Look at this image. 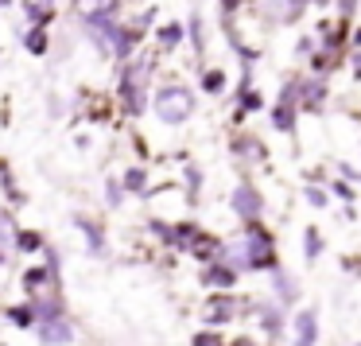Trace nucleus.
<instances>
[{
  "label": "nucleus",
  "instance_id": "1",
  "mask_svg": "<svg viewBox=\"0 0 361 346\" xmlns=\"http://www.w3.org/2000/svg\"><path fill=\"white\" fill-rule=\"evenodd\" d=\"M190 105H195V97H190V90H183V86H167V90H159V97H156V113H159V121H167V125L187 121Z\"/></svg>",
  "mask_w": 361,
  "mask_h": 346
},
{
  "label": "nucleus",
  "instance_id": "2",
  "mask_svg": "<svg viewBox=\"0 0 361 346\" xmlns=\"http://www.w3.org/2000/svg\"><path fill=\"white\" fill-rule=\"evenodd\" d=\"M71 323L66 319H39V338L47 346H59V342H71Z\"/></svg>",
  "mask_w": 361,
  "mask_h": 346
},
{
  "label": "nucleus",
  "instance_id": "3",
  "mask_svg": "<svg viewBox=\"0 0 361 346\" xmlns=\"http://www.w3.org/2000/svg\"><path fill=\"white\" fill-rule=\"evenodd\" d=\"M314 327H319V323H314V311H303L295 319V346H314Z\"/></svg>",
  "mask_w": 361,
  "mask_h": 346
},
{
  "label": "nucleus",
  "instance_id": "4",
  "mask_svg": "<svg viewBox=\"0 0 361 346\" xmlns=\"http://www.w3.org/2000/svg\"><path fill=\"white\" fill-rule=\"evenodd\" d=\"M233 210L245 214V218H252V214H260V198L252 195L249 187H241V191H237V198H233Z\"/></svg>",
  "mask_w": 361,
  "mask_h": 346
},
{
  "label": "nucleus",
  "instance_id": "5",
  "mask_svg": "<svg viewBox=\"0 0 361 346\" xmlns=\"http://www.w3.org/2000/svg\"><path fill=\"white\" fill-rule=\"evenodd\" d=\"M276 288H280V299H295L299 296L295 280H291V276H283V273H276Z\"/></svg>",
  "mask_w": 361,
  "mask_h": 346
},
{
  "label": "nucleus",
  "instance_id": "6",
  "mask_svg": "<svg viewBox=\"0 0 361 346\" xmlns=\"http://www.w3.org/2000/svg\"><path fill=\"white\" fill-rule=\"evenodd\" d=\"M159 40H164V47H175V43H179V28H164Z\"/></svg>",
  "mask_w": 361,
  "mask_h": 346
},
{
  "label": "nucleus",
  "instance_id": "7",
  "mask_svg": "<svg viewBox=\"0 0 361 346\" xmlns=\"http://www.w3.org/2000/svg\"><path fill=\"white\" fill-rule=\"evenodd\" d=\"M210 280H214V284H233V273H229V268H214Z\"/></svg>",
  "mask_w": 361,
  "mask_h": 346
},
{
  "label": "nucleus",
  "instance_id": "8",
  "mask_svg": "<svg viewBox=\"0 0 361 346\" xmlns=\"http://www.w3.org/2000/svg\"><path fill=\"white\" fill-rule=\"evenodd\" d=\"M27 47H32V51H47V40H43V32H32V35H27Z\"/></svg>",
  "mask_w": 361,
  "mask_h": 346
},
{
  "label": "nucleus",
  "instance_id": "9",
  "mask_svg": "<svg viewBox=\"0 0 361 346\" xmlns=\"http://www.w3.org/2000/svg\"><path fill=\"white\" fill-rule=\"evenodd\" d=\"M319 249H322V241L314 237V229L307 234V257H319Z\"/></svg>",
  "mask_w": 361,
  "mask_h": 346
},
{
  "label": "nucleus",
  "instance_id": "10",
  "mask_svg": "<svg viewBox=\"0 0 361 346\" xmlns=\"http://www.w3.org/2000/svg\"><path fill=\"white\" fill-rule=\"evenodd\" d=\"M206 90H214V94L221 90V74H218V71H210V74H206Z\"/></svg>",
  "mask_w": 361,
  "mask_h": 346
},
{
  "label": "nucleus",
  "instance_id": "11",
  "mask_svg": "<svg viewBox=\"0 0 361 346\" xmlns=\"http://www.w3.org/2000/svg\"><path fill=\"white\" fill-rule=\"evenodd\" d=\"M125 183H128V187H144V172H140V167H136V172H128Z\"/></svg>",
  "mask_w": 361,
  "mask_h": 346
},
{
  "label": "nucleus",
  "instance_id": "12",
  "mask_svg": "<svg viewBox=\"0 0 361 346\" xmlns=\"http://www.w3.org/2000/svg\"><path fill=\"white\" fill-rule=\"evenodd\" d=\"M307 203H314V206H322V203H326V195H322V191H307Z\"/></svg>",
  "mask_w": 361,
  "mask_h": 346
},
{
  "label": "nucleus",
  "instance_id": "13",
  "mask_svg": "<svg viewBox=\"0 0 361 346\" xmlns=\"http://www.w3.org/2000/svg\"><path fill=\"white\" fill-rule=\"evenodd\" d=\"M20 245H24V249H35V245H39V237H32V234H24V237H20Z\"/></svg>",
  "mask_w": 361,
  "mask_h": 346
},
{
  "label": "nucleus",
  "instance_id": "14",
  "mask_svg": "<svg viewBox=\"0 0 361 346\" xmlns=\"http://www.w3.org/2000/svg\"><path fill=\"white\" fill-rule=\"evenodd\" d=\"M8 234H12V222L4 218V214H0V237H8Z\"/></svg>",
  "mask_w": 361,
  "mask_h": 346
},
{
  "label": "nucleus",
  "instance_id": "15",
  "mask_svg": "<svg viewBox=\"0 0 361 346\" xmlns=\"http://www.w3.org/2000/svg\"><path fill=\"white\" fill-rule=\"evenodd\" d=\"M195 346H214V335H198V338H195Z\"/></svg>",
  "mask_w": 361,
  "mask_h": 346
},
{
  "label": "nucleus",
  "instance_id": "16",
  "mask_svg": "<svg viewBox=\"0 0 361 346\" xmlns=\"http://www.w3.org/2000/svg\"><path fill=\"white\" fill-rule=\"evenodd\" d=\"M221 8H237V0H221Z\"/></svg>",
  "mask_w": 361,
  "mask_h": 346
}]
</instances>
